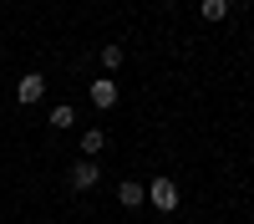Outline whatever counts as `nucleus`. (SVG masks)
I'll list each match as a JSON object with an SVG mask.
<instances>
[{
  "mask_svg": "<svg viewBox=\"0 0 254 224\" xmlns=\"http://www.w3.org/2000/svg\"><path fill=\"white\" fill-rule=\"evenodd\" d=\"M71 122H76L71 107H51V128H71Z\"/></svg>",
  "mask_w": 254,
  "mask_h": 224,
  "instance_id": "1a4fd4ad",
  "label": "nucleus"
},
{
  "mask_svg": "<svg viewBox=\"0 0 254 224\" xmlns=\"http://www.w3.org/2000/svg\"><path fill=\"white\" fill-rule=\"evenodd\" d=\"M147 204H153L158 214H173L178 209V183L173 178H147Z\"/></svg>",
  "mask_w": 254,
  "mask_h": 224,
  "instance_id": "f257e3e1",
  "label": "nucleus"
},
{
  "mask_svg": "<svg viewBox=\"0 0 254 224\" xmlns=\"http://www.w3.org/2000/svg\"><path fill=\"white\" fill-rule=\"evenodd\" d=\"M41 97H46V76H41V72H26V76H20V87H15V102H26V107H31V102H41Z\"/></svg>",
  "mask_w": 254,
  "mask_h": 224,
  "instance_id": "f03ea898",
  "label": "nucleus"
},
{
  "mask_svg": "<svg viewBox=\"0 0 254 224\" xmlns=\"http://www.w3.org/2000/svg\"><path fill=\"white\" fill-rule=\"evenodd\" d=\"M92 107H102V112L117 107V81H112V76H97V81H92Z\"/></svg>",
  "mask_w": 254,
  "mask_h": 224,
  "instance_id": "39448f33",
  "label": "nucleus"
},
{
  "mask_svg": "<svg viewBox=\"0 0 254 224\" xmlns=\"http://www.w3.org/2000/svg\"><path fill=\"white\" fill-rule=\"evenodd\" d=\"M198 15H203V20H229V0H203Z\"/></svg>",
  "mask_w": 254,
  "mask_h": 224,
  "instance_id": "6e6552de",
  "label": "nucleus"
},
{
  "mask_svg": "<svg viewBox=\"0 0 254 224\" xmlns=\"http://www.w3.org/2000/svg\"><path fill=\"white\" fill-rule=\"evenodd\" d=\"M102 148H107V133H102V128H87V133H81V153H87V158H97Z\"/></svg>",
  "mask_w": 254,
  "mask_h": 224,
  "instance_id": "423d86ee",
  "label": "nucleus"
},
{
  "mask_svg": "<svg viewBox=\"0 0 254 224\" xmlns=\"http://www.w3.org/2000/svg\"><path fill=\"white\" fill-rule=\"evenodd\" d=\"M117 204H122V209H137V204H147V183L122 178V183H117Z\"/></svg>",
  "mask_w": 254,
  "mask_h": 224,
  "instance_id": "20e7f679",
  "label": "nucleus"
},
{
  "mask_svg": "<svg viewBox=\"0 0 254 224\" xmlns=\"http://www.w3.org/2000/svg\"><path fill=\"white\" fill-rule=\"evenodd\" d=\"M122 72V46L112 41V46H102V76H117Z\"/></svg>",
  "mask_w": 254,
  "mask_h": 224,
  "instance_id": "0eeeda50",
  "label": "nucleus"
},
{
  "mask_svg": "<svg viewBox=\"0 0 254 224\" xmlns=\"http://www.w3.org/2000/svg\"><path fill=\"white\" fill-rule=\"evenodd\" d=\"M97 183H102V168H97L92 158H81L76 168H71V189H81V194H87V189H97Z\"/></svg>",
  "mask_w": 254,
  "mask_h": 224,
  "instance_id": "7ed1b4c3",
  "label": "nucleus"
}]
</instances>
